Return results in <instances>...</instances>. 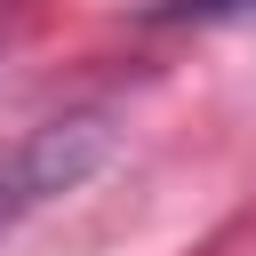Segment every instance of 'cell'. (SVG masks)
<instances>
[{
    "instance_id": "1",
    "label": "cell",
    "mask_w": 256,
    "mask_h": 256,
    "mask_svg": "<svg viewBox=\"0 0 256 256\" xmlns=\"http://www.w3.org/2000/svg\"><path fill=\"white\" fill-rule=\"evenodd\" d=\"M104 152H112V128H104L96 112H72V120H40V128H24L16 144H0V232H8L16 216L48 208L56 192L88 184Z\"/></svg>"
},
{
    "instance_id": "2",
    "label": "cell",
    "mask_w": 256,
    "mask_h": 256,
    "mask_svg": "<svg viewBox=\"0 0 256 256\" xmlns=\"http://www.w3.org/2000/svg\"><path fill=\"white\" fill-rule=\"evenodd\" d=\"M160 24H224V16H256V0H160Z\"/></svg>"
}]
</instances>
